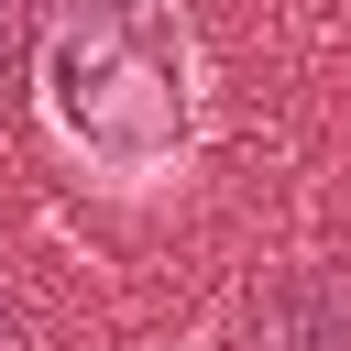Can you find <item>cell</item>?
<instances>
[{"mask_svg": "<svg viewBox=\"0 0 351 351\" xmlns=\"http://www.w3.org/2000/svg\"><path fill=\"white\" fill-rule=\"evenodd\" d=\"M33 110L99 186H165L197 154L208 66L176 0H55L33 33Z\"/></svg>", "mask_w": 351, "mask_h": 351, "instance_id": "1", "label": "cell"}, {"mask_svg": "<svg viewBox=\"0 0 351 351\" xmlns=\"http://www.w3.org/2000/svg\"><path fill=\"white\" fill-rule=\"evenodd\" d=\"M11 33H22V0H0V55H11Z\"/></svg>", "mask_w": 351, "mask_h": 351, "instance_id": "2", "label": "cell"}]
</instances>
